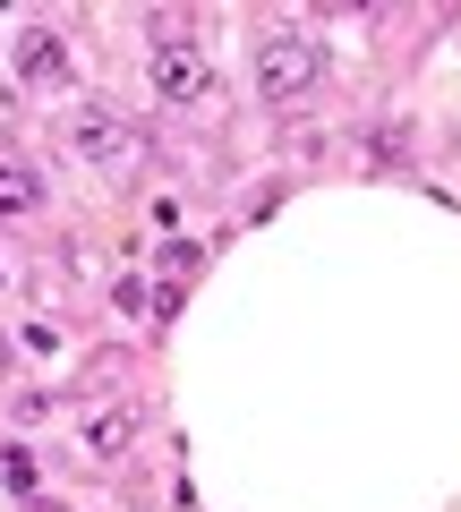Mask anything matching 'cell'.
Here are the masks:
<instances>
[{
	"instance_id": "6da1fadb",
	"label": "cell",
	"mask_w": 461,
	"mask_h": 512,
	"mask_svg": "<svg viewBox=\"0 0 461 512\" xmlns=\"http://www.w3.org/2000/svg\"><path fill=\"white\" fill-rule=\"evenodd\" d=\"M146 77L163 103H197L205 86H214V60H205V35L188 9H154L146 18Z\"/></svg>"
},
{
	"instance_id": "7a4b0ae2",
	"label": "cell",
	"mask_w": 461,
	"mask_h": 512,
	"mask_svg": "<svg viewBox=\"0 0 461 512\" xmlns=\"http://www.w3.org/2000/svg\"><path fill=\"white\" fill-rule=\"evenodd\" d=\"M325 94V43L316 35H265L257 52V103L265 111H308Z\"/></svg>"
},
{
	"instance_id": "3957f363",
	"label": "cell",
	"mask_w": 461,
	"mask_h": 512,
	"mask_svg": "<svg viewBox=\"0 0 461 512\" xmlns=\"http://www.w3.org/2000/svg\"><path fill=\"white\" fill-rule=\"evenodd\" d=\"M60 137H69V154H77L86 171H103V180H111V171H129V163H137V128L120 120L111 103H77Z\"/></svg>"
},
{
	"instance_id": "277c9868",
	"label": "cell",
	"mask_w": 461,
	"mask_h": 512,
	"mask_svg": "<svg viewBox=\"0 0 461 512\" xmlns=\"http://www.w3.org/2000/svg\"><path fill=\"white\" fill-rule=\"evenodd\" d=\"M9 77H18L26 94H60L69 86V43H60L52 26H26V35L9 43Z\"/></svg>"
},
{
	"instance_id": "5b68a950",
	"label": "cell",
	"mask_w": 461,
	"mask_h": 512,
	"mask_svg": "<svg viewBox=\"0 0 461 512\" xmlns=\"http://www.w3.org/2000/svg\"><path fill=\"white\" fill-rule=\"evenodd\" d=\"M43 205H52V180H43L26 154H0V231H18V222H35Z\"/></svg>"
},
{
	"instance_id": "8992f818",
	"label": "cell",
	"mask_w": 461,
	"mask_h": 512,
	"mask_svg": "<svg viewBox=\"0 0 461 512\" xmlns=\"http://www.w3.org/2000/svg\"><path fill=\"white\" fill-rule=\"evenodd\" d=\"M86 444L94 453H120V444H129V419H120V410H111V419H86Z\"/></svg>"
}]
</instances>
